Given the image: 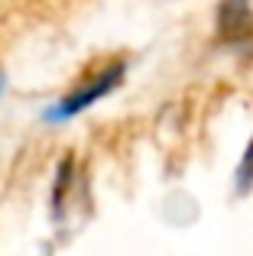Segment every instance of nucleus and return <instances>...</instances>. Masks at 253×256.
<instances>
[{
  "label": "nucleus",
  "mask_w": 253,
  "mask_h": 256,
  "mask_svg": "<svg viewBox=\"0 0 253 256\" xmlns=\"http://www.w3.org/2000/svg\"><path fill=\"white\" fill-rule=\"evenodd\" d=\"M218 30L230 42H237L240 36H250L253 32V13H250L247 0H224L221 13H218Z\"/></svg>",
  "instance_id": "2"
},
{
  "label": "nucleus",
  "mask_w": 253,
  "mask_h": 256,
  "mask_svg": "<svg viewBox=\"0 0 253 256\" xmlns=\"http://www.w3.org/2000/svg\"><path fill=\"white\" fill-rule=\"evenodd\" d=\"M124 62H114V65H108V68H101L94 78H91L88 84H82L78 91H72V94H65L58 104H52L49 110L42 114L49 124H65V120H72L75 114H82V110H88L94 100H101V98H108L110 91H114L117 84H120V78H124Z\"/></svg>",
  "instance_id": "1"
},
{
  "label": "nucleus",
  "mask_w": 253,
  "mask_h": 256,
  "mask_svg": "<svg viewBox=\"0 0 253 256\" xmlns=\"http://www.w3.org/2000/svg\"><path fill=\"white\" fill-rule=\"evenodd\" d=\"M0 91H4V78H0Z\"/></svg>",
  "instance_id": "4"
},
{
  "label": "nucleus",
  "mask_w": 253,
  "mask_h": 256,
  "mask_svg": "<svg viewBox=\"0 0 253 256\" xmlns=\"http://www.w3.org/2000/svg\"><path fill=\"white\" fill-rule=\"evenodd\" d=\"M250 185H253V140L240 159V169H237V192H250Z\"/></svg>",
  "instance_id": "3"
}]
</instances>
